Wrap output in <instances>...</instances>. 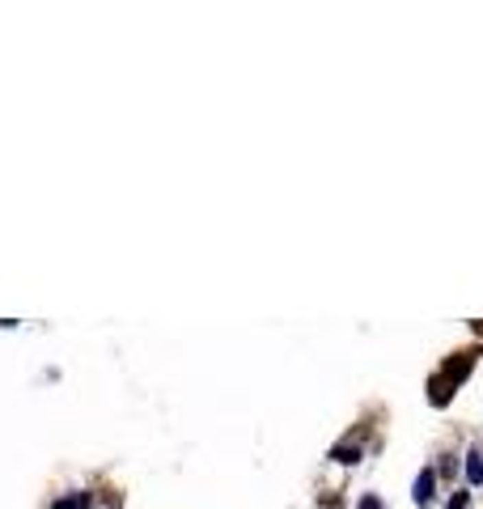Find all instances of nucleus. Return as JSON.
Instances as JSON below:
<instances>
[{
  "label": "nucleus",
  "mask_w": 483,
  "mask_h": 509,
  "mask_svg": "<svg viewBox=\"0 0 483 509\" xmlns=\"http://www.w3.org/2000/svg\"><path fill=\"white\" fill-rule=\"evenodd\" d=\"M467 484H483V454H467Z\"/></svg>",
  "instance_id": "7ed1b4c3"
},
{
  "label": "nucleus",
  "mask_w": 483,
  "mask_h": 509,
  "mask_svg": "<svg viewBox=\"0 0 483 509\" xmlns=\"http://www.w3.org/2000/svg\"><path fill=\"white\" fill-rule=\"evenodd\" d=\"M467 501H471V497H467V493H458V497H453V501H449V509H467Z\"/></svg>",
  "instance_id": "423d86ee"
},
{
  "label": "nucleus",
  "mask_w": 483,
  "mask_h": 509,
  "mask_svg": "<svg viewBox=\"0 0 483 509\" xmlns=\"http://www.w3.org/2000/svg\"><path fill=\"white\" fill-rule=\"evenodd\" d=\"M471 365H475V352H458V357L449 361V370H445V378H449V382H458V378H467V374H471Z\"/></svg>",
  "instance_id": "f03ea898"
},
{
  "label": "nucleus",
  "mask_w": 483,
  "mask_h": 509,
  "mask_svg": "<svg viewBox=\"0 0 483 509\" xmlns=\"http://www.w3.org/2000/svg\"><path fill=\"white\" fill-rule=\"evenodd\" d=\"M330 458H335V463H361V450H356V446H335Z\"/></svg>",
  "instance_id": "20e7f679"
},
{
  "label": "nucleus",
  "mask_w": 483,
  "mask_h": 509,
  "mask_svg": "<svg viewBox=\"0 0 483 509\" xmlns=\"http://www.w3.org/2000/svg\"><path fill=\"white\" fill-rule=\"evenodd\" d=\"M361 509H381V505H377V497H365V501H361Z\"/></svg>",
  "instance_id": "0eeeda50"
},
{
  "label": "nucleus",
  "mask_w": 483,
  "mask_h": 509,
  "mask_svg": "<svg viewBox=\"0 0 483 509\" xmlns=\"http://www.w3.org/2000/svg\"><path fill=\"white\" fill-rule=\"evenodd\" d=\"M432 488H437V471L424 467V471H420V479H416V505H428Z\"/></svg>",
  "instance_id": "f257e3e1"
},
{
  "label": "nucleus",
  "mask_w": 483,
  "mask_h": 509,
  "mask_svg": "<svg viewBox=\"0 0 483 509\" xmlns=\"http://www.w3.org/2000/svg\"><path fill=\"white\" fill-rule=\"evenodd\" d=\"M56 509H89V493H72V497L56 501Z\"/></svg>",
  "instance_id": "39448f33"
}]
</instances>
